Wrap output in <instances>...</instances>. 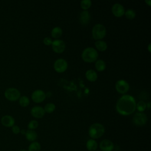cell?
I'll use <instances>...</instances> for the list:
<instances>
[{
    "mask_svg": "<svg viewBox=\"0 0 151 151\" xmlns=\"http://www.w3.org/2000/svg\"><path fill=\"white\" fill-rule=\"evenodd\" d=\"M136 107V102L134 98L129 94H124L121 96L117 101L116 109L121 115L127 116L133 113Z\"/></svg>",
    "mask_w": 151,
    "mask_h": 151,
    "instance_id": "obj_1",
    "label": "cell"
},
{
    "mask_svg": "<svg viewBox=\"0 0 151 151\" xmlns=\"http://www.w3.org/2000/svg\"><path fill=\"white\" fill-rule=\"evenodd\" d=\"M88 135L93 139H97L101 137L105 133L104 126L99 123L92 124L88 129Z\"/></svg>",
    "mask_w": 151,
    "mask_h": 151,
    "instance_id": "obj_2",
    "label": "cell"
},
{
    "mask_svg": "<svg viewBox=\"0 0 151 151\" xmlns=\"http://www.w3.org/2000/svg\"><path fill=\"white\" fill-rule=\"evenodd\" d=\"M98 52L93 47H87L83 51L81 57L83 60L87 63L95 61L98 57Z\"/></svg>",
    "mask_w": 151,
    "mask_h": 151,
    "instance_id": "obj_3",
    "label": "cell"
},
{
    "mask_svg": "<svg viewBox=\"0 0 151 151\" xmlns=\"http://www.w3.org/2000/svg\"><path fill=\"white\" fill-rule=\"evenodd\" d=\"M106 34V29L104 25L101 24H95L92 28V36L94 40H100L103 38Z\"/></svg>",
    "mask_w": 151,
    "mask_h": 151,
    "instance_id": "obj_4",
    "label": "cell"
},
{
    "mask_svg": "<svg viewBox=\"0 0 151 151\" xmlns=\"http://www.w3.org/2000/svg\"><path fill=\"white\" fill-rule=\"evenodd\" d=\"M5 97L11 101H17L21 97V93L16 88L9 87L5 90L4 92Z\"/></svg>",
    "mask_w": 151,
    "mask_h": 151,
    "instance_id": "obj_5",
    "label": "cell"
},
{
    "mask_svg": "<svg viewBox=\"0 0 151 151\" xmlns=\"http://www.w3.org/2000/svg\"><path fill=\"white\" fill-rule=\"evenodd\" d=\"M133 123L139 126L145 125L147 121V116L143 112H137L133 117Z\"/></svg>",
    "mask_w": 151,
    "mask_h": 151,
    "instance_id": "obj_6",
    "label": "cell"
},
{
    "mask_svg": "<svg viewBox=\"0 0 151 151\" xmlns=\"http://www.w3.org/2000/svg\"><path fill=\"white\" fill-rule=\"evenodd\" d=\"M67 62L64 58H58L54 63V68L58 73H63L67 70Z\"/></svg>",
    "mask_w": 151,
    "mask_h": 151,
    "instance_id": "obj_7",
    "label": "cell"
},
{
    "mask_svg": "<svg viewBox=\"0 0 151 151\" xmlns=\"http://www.w3.org/2000/svg\"><path fill=\"white\" fill-rule=\"evenodd\" d=\"M51 45L53 51L57 53L63 52L65 48V44L64 41L60 39H55L52 41Z\"/></svg>",
    "mask_w": 151,
    "mask_h": 151,
    "instance_id": "obj_8",
    "label": "cell"
},
{
    "mask_svg": "<svg viewBox=\"0 0 151 151\" xmlns=\"http://www.w3.org/2000/svg\"><path fill=\"white\" fill-rule=\"evenodd\" d=\"M115 87L117 92L121 94H124L129 90V84L126 80L121 79L116 83Z\"/></svg>",
    "mask_w": 151,
    "mask_h": 151,
    "instance_id": "obj_9",
    "label": "cell"
},
{
    "mask_svg": "<svg viewBox=\"0 0 151 151\" xmlns=\"http://www.w3.org/2000/svg\"><path fill=\"white\" fill-rule=\"evenodd\" d=\"M99 148L101 151H112L114 150V145L111 140L105 139L100 142Z\"/></svg>",
    "mask_w": 151,
    "mask_h": 151,
    "instance_id": "obj_10",
    "label": "cell"
},
{
    "mask_svg": "<svg viewBox=\"0 0 151 151\" xmlns=\"http://www.w3.org/2000/svg\"><path fill=\"white\" fill-rule=\"evenodd\" d=\"M46 94L44 91L40 89L34 90L31 94L32 100L35 103H40L44 100Z\"/></svg>",
    "mask_w": 151,
    "mask_h": 151,
    "instance_id": "obj_11",
    "label": "cell"
},
{
    "mask_svg": "<svg viewBox=\"0 0 151 151\" xmlns=\"http://www.w3.org/2000/svg\"><path fill=\"white\" fill-rule=\"evenodd\" d=\"M111 11L113 15L116 17H120L124 14V8L120 3H115L112 5Z\"/></svg>",
    "mask_w": 151,
    "mask_h": 151,
    "instance_id": "obj_12",
    "label": "cell"
},
{
    "mask_svg": "<svg viewBox=\"0 0 151 151\" xmlns=\"http://www.w3.org/2000/svg\"><path fill=\"white\" fill-rule=\"evenodd\" d=\"M1 123L6 127H12L15 124V119L12 116L4 115L1 119Z\"/></svg>",
    "mask_w": 151,
    "mask_h": 151,
    "instance_id": "obj_13",
    "label": "cell"
},
{
    "mask_svg": "<svg viewBox=\"0 0 151 151\" xmlns=\"http://www.w3.org/2000/svg\"><path fill=\"white\" fill-rule=\"evenodd\" d=\"M45 111L43 107L39 106H34L33 107H32L31 110V115L35 117V118H41L42 117L44 114H45Z\"/></svg>",
    "mask_w": 151,
    "mask_h": 151,
    "instance_id": "obj_14",
    "label": "cell"
},
{
    "mask_svg": "<svg viewBox=\"0 0 151 151\" xmlns=\"http://www.w3.org/2000/svg\"><path fill=\"white\" fill-rule=\"evenodd\" d=\"M79 20H80V22L82 24H83V25L87 24L88 22L90 20V14L89 12L87 10L83 11L80 14Z\"/></svg>",
    "mask_w": 151,
    "mask_h": 151,
    "instance_id": "obj_15",
    "label": "cell"
},
{
    "mask_svg": "<svg viewBox=\"0 0 151 151\" xmlns=\"http://www.w3.org/2000/svg\"><path fill=\"white\" fill-rule=\"evenodd\" d=\"M86 147L88 151H96L98 148V143L96 140L90 139L86 142Z\"/></svg>",
    "mask_w": 151,
    "mask_h": 151,
    "instance_id": "obj_16",
    "label": "cell"
},
{
    "mask_svg": "<svg viewBox=\"0 0 151 151\" xmlns=\"http://www.w3.org/2000/svg\"><path fill=\"white\" fill-rule=\"evenodd\" d=\"M25 136L26 139L31 142H35L37 139V133L34 130H26Z\"/></svg>",
    "mask_w": 151,
    "mask_h": 151,
    "instance_id": "obj_17",
    "label": "cell"
},
{
    "mask_svg": "<svg viewBox=\"0 0 151 151\" xmlns=\"http://www.w3.org/2000/svg\"><path fill=\"white\" fill-rule=\"evenodd\" d=\"M86 77L90 81H95L97 79V74L94 70L90 69L86 72Z\"/></svg>",
    "mask_w": 151,
    "mask_h": 151,
    "instance_id": "obj_18",
    "label": "cell"
},
{
    "mask_svg": "<svg viewBox=\"0 0 151 151\" xmlns=\"http://www.w3.org/2000/svg\"><path fill=\"white\" fill-rule=\"evenodd\" d=\"M63 34V30L61 27H54L51 30V36L57 39L58 38H60Z\"/></svg>",
    "mask_w": 151,
    "mask_h": 151,
    "instance_id": "obj_19",
    "label": "cell"
},
{
    "mask_svg": "<svg viewBox=\"0 0 151 151\" xmlns=\"http://www.w3.org/2000/svg\"><path fill=\"white\" fill-rule=\"evenodd\" d=\"M95 46L97 49L100 51H105L107 48V44L104 41L97 40L95 42Z\"/></svg>",
    "mask_w": 151,
    "mask_h": 151,
    "instance_id": "obj_20",
    "label": "cell"
},
{
    "mask_svg": "<svg viewBox=\"0 0 151 151\" xmlns=\"http://www.w3.org/2000/svg\"><path fill=\"white\" fill-rule=\"evenodd\" d=\"M41 148V144L38 142L35 141L29 145L27 151H40Z\"/></svg>",
    "mask_w": 151,
    "mask_h": 151,
    "instance_id": "obj_21",
    "label": "cell"
},
{
    "mask_svg": "<svg viewBox=\"0 0 151 151\" xmlns=\"http://www.w3.org/2000/svg\"><path fill=\"white\" fill-rule=\"evenodd\" d=\"M106 67V63L104 60L101 59L97 60L95 63V67L96 69L99 71H102L105 70Z\"/></svg>",
    "mask_w": 151,
    "mask_h": 151,
    "instance_id": "obj_22",
    "label": "cell"
},
{
    "mask_svg": "<svg viewBox=\"0 0 151 151\" xmlns=\"http://www.w3.org/2000/svg\"><path fill=\"white\" fill-rule=\"evenodd\" d=\"M19 104L22 107H27L29 104V99L26 96H22L19 97Z\"/></svg>",
    "mask_w": 151,
    "mask_h": 151,
    "instance_id": "obj_23",
    "label": "cell"
},
{
    "mask_svg": "<svg viewBox=\"0 0 151 151\" xmlns=\"http://www.w3.org/2000/svg\"><path fill=\"white\" fill-rule=\"evenodd\" d=\"M44 111L48 113H51L55 109V105L52 103H48L44 106Z\"/></svg>",
    "mask_w": 151,
    "mask_h": 151,
    "instance_id": "obj_24",
    "label": "cell"
},
{
    "mask_svg": "<svg viewBox=\"0 0 151 151\" xmlns=\"http://www.w3.org/2000/svg\"><path fill=\"white\" fill-rule=\"evenodd\" d=\"M124 15L127 19H132L136 17V12L133 9H128L124 12Z\"/></svg>",
    "mask_w": 151,
    "mask_h": 151,
    "instance_id": "obj_25",
    "label": "cell"
},
{
    "mask_svg": "<svg viewBox=\"0 0 151 151\" xmlns=\"http://www.w3.org/2000/svg\"><path fill=\"white\" fill-rule=\"evenodd\" d=\"M91 4L92 2L91 0H82L80 2V6L83 9L86 10L91 6Z\"/></svg>",
    "mask_w": 151,
    "mask_h": 151,
    "instance_id": "obj_26",
    "label": "cell"
},
{
    "mask_svg": "<svg viewBox=\"0 0 151 151\" xmlns=\"http://www.w3.org/2000/svg\"><path fill=\"white\" fill-rule=\"evenodd\" d=\"M38 126V121L35 120H31L28 124V130H34L37 129Z\"/></svg>",
    "mask_w": 151,
    "mask_h": 151,
    "instance_id": "obj_27",
    "label": "cell"
},
{
    "mask_svg": "<svg viewBox=\"0 0 151 151\" xmlns=\"http://www.w3.org/2000/svg\"><path fill=\"white\" fill-rule=\"evenodd\" d=\"M136 107H137V109L139 112H142L146 109V104L143 101H139L136 104Z\"/></svg>",
    "mask_w": 151,
    "mask_h": 151,
    "instance_id": "obj_28",
    "label": "cell"
},
{
    "mask_svg": "<svg viewBox=\"0 0 151 151\" xmlns=\"http://www.w3.org/2000/svg\"><path fill=\"white\" fill-rule=\"evenodd\" d=\"M11 130L12 132V133L15 134H18L19 133H20V131H21V129L20 127L17 126V125H14L12 127H11Z\"/></svg>",
    "mask_w": 151,
    "mask_h": 151,
    "instance_id": "obj_29",
    "label": "cell"
},
{
    "mask_svg": "<svg viewBox=\"0 0 151 151\" xmlns=\"http://www.w3.org/2000/svg\"><path fill=\"white\" fill-rule=\"evenodd\" d=\"M52 40L51 38L48 37H46L44 38L43 40V42L44 43V44L47 45H51L52 44Z\"/></svg>",
    "mask_w": 151,
    "mask_h": 151,
    "instance_id": "obj_30",
    "label": "cell"
},
{
    "mask_svg": "<svg viewBox=\"0 0 151 151\" xmlns=\"http://www.w3.org/2000/svg\"><path fill=\"white\" fill-rule=\"evenodd\" d=\"M25 132H26V130H24V129H22V130H21V131H20V133H21L22 134H24V135H25Z\"/></svg>",
    "mask_w": 151,
    "mask_h": 151,
    "instance_id": "obj_31",
    "label": "cell"
},
{
    "mask_svg": "<svg viewBox=\"0 0 151 151\" xmlns=\"http://www.w3.org/2000/svg\"><path fill=\"white\" fill-rule=\"evenodd\" d=\"M147 107L149 109H150V102H148V103L146 104V107Z\"/></svg>",
    "mask_w": 151,
    "mask_h": 151,
    "instance_id": "obj_32",
    "label": "cell"
},
{
    "mask_svg": "<svg viewBox=\"0 0 151 151\" xmlns=\"http://www.w3.org/2000/svg\"><path fill=\"white\" fill-rule=\"evenodd\" d=\"M145 2H146V3H147L148 4V5L150 6V3H151V1H150V0H146L145 1Z\"/></svg>",
    "mask_w": 151,
    "mask_h": 151,
    "instance_id": "obj_33",
    "label": "cell"
},
{
    "mask_svg": "<svg viewBox=\"0 0 151 151\" xmlns=\"http://www.w3.org/2000/svg\"><path fill=\"white\" fill-rule=\"evenodd\" d=\"M150 44H149V45H148V50H149V51L150 52Z\"/></svg>",
    "mask_w": 151,
    "mask_h": 151,
    "instance_id": "obj_34",
    "label": "cell"
},
{
    "mask_svg": "<svg viewBox=\"0 0 151 151\" xmlns=\"http://www.w3.org/2000/svg\"><path fill=\"white\" fill-rule=\"evenodd\" d=\"M19 151H27V150H26V149H20Z\"/></svg>",
    "mask_w": 151,
    "mask_h": 151,
    "instance_id": "obj_35",
    "label": "cell"
},
{
    "mask_svg": "<svg viewBox=\"0 0 151 151\" xmlns=\"http://www.w3.org/2000/svg\"><path fill=\"white\" fill-rule=\"evenodd\" d=\"M96 151H101V150H96Z\"/></svg>",
    "mask_w": 151,
    "mask_h": 151,
    "instance_id": "obj_36",
    "label": "cell"
},
{
    "mask_svg": "<svg viewBox=\"0 0 151 151\" xmlns=\"http://www.w3.org/2000/svg\"><path fill=\"white\" fill-rule=\"evenodd\" d=\"M112 151H117V150H113Z\"/></svg>",
    "mask_w": 151,
    "mask_h": 151,
    "instance_id": "obj_37",
    "label": "cell"
}]
</instances>
